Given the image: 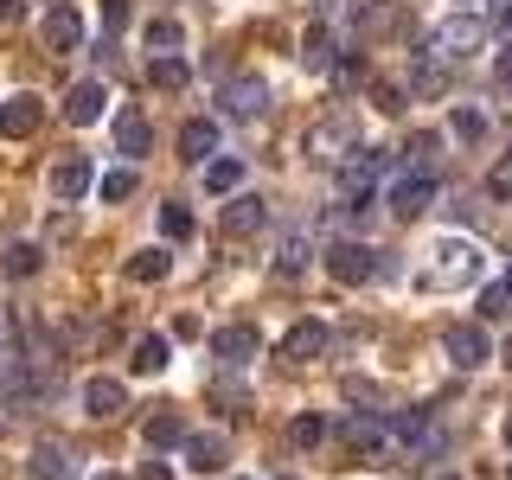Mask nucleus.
<instances>
[{"mask_svg":"<svg viewBox=\"0 0 512 480\" xmlns=\"http://www.w3.org/2000/svg\"><path fill=\"white\" fill-rule=\"evenodd\" d=\"M199 333H205V327H199L192 314H173V340H199Z\"/></svg>","mask_w":512,"mask_h":480,"instance_id":"obj_42","label":"nucleus"},{"mask_svg":"<svg viewBox=\"0 0 512 480\" xmlns=\"http://www.w3.org/2000/svg\"><path fill=\"white\" fill-rule=\"evenodd\" d=\"M141 436H148V448H180L186 442V416L180 410H154L148 423H141Z\"/></svg>","mask_w":512,"mask_h":480,"instance_id":"obj_21","label":"nucleus"},{"mask_svg":"<svg viewBox=\"0 0 512 480\" xmlns=\"http://www.w3.org/2000/svg\"><path fill=\"white\" fill-rule=\"evenodd\" d=\"M448 480H461V474H448Z\"/></svg>","mask_w":512,"mask_h":480,"instance_id":"obj_51","label":"nucleus"},{"mask_svg":"<svg viewBox=\"0 0 512 480\" xmlns=\"http://www.w3.org/2000/svg\"><path fill=\"white\" fill-rule=\"evenodd\" d=\"M167 269H173V256L167 250H135V256H128V276H135V282H160V276H167Z\"/></svg>","mask_w":512,"mask_h":480,"instance_id":"obj_27","label":"nucleus"},{"mask_svg":"<svg viewBox=\"0 0 512 480\" xmlns=\"http://www.w3.org/2000/svg\"><path fill=\"white\" fill-rule=\"evenodd\" d=\"M237 186H244V160H237V154H224V160H205V192L231 199Z\"/></svg>","mask_w":512,"mask_h":480,"instance_id":"obj_24","label":"nucleus"},{"mask_svg":"<svg viewBox=\"0 0 512 480\" xmlns=\"http://www.w3.org/2000/svg\"><path fill=\"white\" fill-rule=\"evenodd\" d=\"M90 186H96V167H90L84 154H64L58 167H52V192H58L64 205H77V199H84Z\"/></svg>","mask_w":512,"mask_h":480,"instance_id":"obj_13","label":"nucleus"},{"mask_svg":"<svg viewBox=\"0 0 512 480\" xmlns=\"http://www.w3.org/2000/svg\"><path fill=\"white\" fill-rule=\"evenodd\" d=\"M13 20H26V0H0V26H13Z\"/></svg>","mask_w":512,"mask_h":480,"instance_id":"obj_45","label":"nucleus"},{"mask_svg":"<svg viewBox=\"0 0 512 480\" xmlns=\"http://www.w3.org/2000/svg\"><path fill=\"white\" fill-rule=\"evenodd\" d=\"M359 71H365L359 58H340V64H333V77H340V84H359Z\"/></svg>","mask_w":512,"mask_h":480,"instance_id":"obj_44","label":"nucleus"},{"mask_svg":"<svg viewBox=\"0 0 512 480\" xmlns=\"http://www.w3.org/2000/svg\"><path fill=\"white\" fill-rule=\"evenodd\" d=\"M384 442H397L404 455H436V423H429V410H391Z\"/></svg>","mask_w":512,"mask_h":480,"instance_id":"obj_6","label":"nucleus"},{"mask_svg":"<svg viewBox=\"0 0 512 480\" xmlns=\"http://www.w3.org/2000/svg\"><path fill=\"white\" fill-rule=\"evenodd\" d=\"M320 263H327V276H333V282H346V288H359V282H372V276H378V256L365 250V244H352V237H333Z\"/></svg>","mask_w":512,"mask_h":480,"instance_id":"obj_4","label":"nucleus"},{"mask_svg":"<svg viewBox=\"0 0 512 480\" xmlns=\"http://www.w3.org/2000/svg\"><path fill=\"white\" fill-rule=\"evenodd\" d=\"M167 372V340L148 333V340H135V378H160Z\"/></svg>","mask_w":512,"mask_h":480,"instance_id":"obj_26","label":"nucleus"},{"mask_svg":"<svg viewBox=\"0 0 512 480\" xmlns=\"http://www.w3.org/2000/svg\"><path fill=\"white\" fill-rule=\"evenodd\" d=\"M45 45H52V52H77V45H84V13H77V7H52V13H45Z\"/></svg>","mask_w":512,"mask_h":480,"instance_id":"obj_17","label":"nucleus"},{"mask_svg":"<svg viewBox=\"0 0 512 480\" xmlns=\"http://www.w3.org/2000/svg\"><path fill=\"white\" fill-rule=\"evenodd\" d=\"M180 448H186V468L192 474H218L224 461H231V442H224V436H186Z\"/></svg>","mask_w":512,"mask_h":480,"instance_id":"obj_18","label":"nucleus"},{"mask_svg":"<svg viewBox=\"0 0 512 480\" xmlns=\"http://www.w3.org/2000/svg\"><path fill=\"white\" fill-rule=\"evenodd\" d=\"M109 116V90L96 84V77H84V84H71V96H64V122L71 128H90Z\"/></svg>","mask_w":512,"mask_h":480,"instance_id":"obj_11","label":"nucleus"},{"mask_svg":"<svg viewBox=\"0 0 512 480\" xmlns=\"http://www.w3.org/2000/svg\"><path fill=\"white\" fill-rule=\"evenodd\" d=\"M135 480H173V468H167V461H141Z\"/></svg>","mask_w":512,"mask_h":480,"instance_id":"obj_43","label":"nucleus"},{"mask_svg":"<svg viewBox=\"0 0 512 480\" xmlns=\"http://www.w3.org/2000/svg\"><path fill=\"white\" fill-rule=\"evenodd\" d=\"M32 480H77V468H71V455H64V448L58 442H39V448H32Z\"/></svg>","mask_w":512,"mask_h":480,"instance_id":"obj_22","label":"nucleus"},{"mask_svg":"<svg viewBox=\"0 0 512 480\" xmlns=\"http://www.w3.org/2000/svg\"><path fill=\"white\" fill-rule=\"evenodd\" d=\"M148 84H154V90H186V84H192V64L173 58V52H160V58L148 64Z\"/></svg>","mask_w":512,"mask_h":480,"instance_id":"obj_25","label":"nucleus"},{"mask_svg":"<svg viewBox=\"0 0 512 480\" xmlns=\"http://www.w3.org/2000/svg\"><path fill=\"white\" fill-rule=\"evenodd\" d=\"M269 109V84L263 77H231V84H224V116L231 122H256Z\"/></svg>","mask_w":512,"mask_h":480,"instance_id":"obj_10","label":"nucleus"},{"mask_svg":"<svg viewBox=\"0 0 512 480\" xmlns=\"http://www.w3.org/2000/svg\"><path fill=\"white\" fill-rule=\"evenodd\" d=\"M128 410V391L116 378H90L84 384V416H96V423H116V416Z\"/></svg>","mask_w":512,"mask_h":480,"instance_id":"obj_15","label":"nucleus"},{"mask_svg":"<svg viewBox=\"0 0 512 480\" xmlns=\"http://www.w3.org/2000/svg\"><path fill=\"white\" fill-rule=\"evenodd\" d=\"M128 26V0H103V32L116 39V32Z\"/></svg>","mask_w":512,"mask_h":480,"instance_id":"obj_38","label":"nucleus"},{"mask_svg":"<svg viewBox=\"0 0 512 480\" xmlns=\"http://www.w3.org/2000/svg\"><path fill=\"white\" fill-rule=\"evenodd\" d=\"M256 346H263V333H256L250 320H237V327H218V333H212V352H218V359H231V365L256 359Z\"/></svg>","mask_w":512,"mask_h":480,"instance_id":"obj_16","label":"nucleus"},{"mask_svg":"<svg viewBox=\"0 0 512 480\" xmlns=\"http://www.w3.org/2000/svg\"><path fill=\"white\" fill-rule=\"evenodd\" d=\"M429 199H436V173H404V180L384 186V205H391L397 218H423Z\"/></svg>","mask_w":512,"mask_h":480,"instance_id":"obj_8","label":"nucleus"},{"mask_svg":"<svg viewBox=\"0 0 512 480\" xmlns=\"http://www.w3.org/2000/svg\"><path fill=\"white\" fill-rule=\"evenodd\" d=\"M410 84L423 90V96H436V90L448 84V64H442V58H423V52H416V71H410Z\"/></svg>","mask_w":512,"mask_h":480,"instance_id":"obj_31","label":"nucleus"},{"mask_svg":"<svg viewBox=\"0 0 512 480\" xmlns=\"http://www.w3.org/2000/svg\"><path fill=\"white\" fill-rule=\"evenodd\" d=\"M96 480H122V474H96Z\"/></svg>","mask_w":512,"mask_h":480,"instance_id":"obj_49","label":"nucleus"},{"mask_svg":"<svg viewBox=\"0 0 512 480\" xmlns=\"http://www.w3.org/2000/svg\"><path fill=\"white\" fill-rule=\"evenodd\" d=\"M506 442H512V416H506Z\"/></svg>","mask_w":512,"mask_h":480,"instance_id":"obj_50","label":"nucleus"},{"mask_svg":"<svg viewBox=\"0 0 512 480\" xmlns=\"http://www.w3.org/2000/svg\"><path fill=\"white\" fill-rule=\"evenodd\" d=\"M39 122H45V96L39 90H20V96L0 103V135H7V141H32Z\"/></svg>","mask_w":512,"mask_h":480,"instance_id":"obj_7","label":"nucleus"},{"mask_svg":"<svg viewBox=\"0 0 512 480\" xmlns=\"http://www.w3.org/2000/svg\"><path fill=\"white\" fill-rule=\"evenodd\" d=\"M116 148L128 154V160H141L154 148V128H148V116H135V109H128V116L116 122Z\"/></svg>","mask_w":512,"mask_h":480,"instance_id":"obj_23","label":"nucleus"},{"mask_svg":"<svg viewBox=\"0 0 512 480\" xmlns=\"http://www.w3.org/2000/svg\"><path fill=\"white\" fill-rule=\"evenodd\" d=\"M180 154L192 160V167H205V160L218 154V122H205V116H192L186 128H180Z\"/></svg>","mask_w":512,"mask_h":480,"instance_id":"obj_20","label":"nucleus"},{"mask_svg":"<svg viewBox=\"0 0 512 480\" xmlns=\"http://www.w3.org/2000/svg\"><path fill=\"white\" fill-rule=\"evenodd\" d=\"M96 192H103V199H128V192H135V167L103 173V180H96Z\"/></svg>","mask_w":512,"mask_h":480,"instance_id":"obj_34","label":"nucleus"},{"mask_svg":"<svg viewBox=\"0 0 512 480\" xmlns=\"http://www.w3.org/2000/svg\"><path fill=\"white\" fill-rule=\"evenodd\" d=\"M506 365H512V333H506Z\"/></svg>","mask_w":512,"mask_h":480,"instance_id":"obj_47","label":"nucleus"},{"mask_svg":"<svg viewBox=\"0 0 512 480\" xmlns=\"http://www.w3.org/2000/svg\"><path fill=\"white\" fill-rule=\"evenodd\" d=\"M378 109H384V116H397V109H404V90H397V84H378Z\"/></svg>","mask_w":512,"mask_h":480,"instance_id":"obj_40","label":"nucleus"},{"mask_svg":"<svg viewBox=\"0 0 512 480\" xmlns=\"http://www.w3.org/2000/svg\"><path fill=\"white\" fill-rule=\"evenodd\" d=\"M500 288H506V295H512V263H506V282H500Z\"/></svg>","mask_w":512,"mask_h":480,"instance_id":"obj_46","label":"nucleus"},{"mask_svg":"<svg viewBox=\"0 0 512 480\" xmlns=\"http://www.w3.org/2000/svg\"><path fill=\"white\" fill-rule=\"evenodd\" d=\"M237 480H244V474H237Z\"/></svg>","mask_w":512,"mask_h":480,"instance_id":"obj_53","label":"nucleus"},{"mask_svg":"<svg viewBox=\"0 0 512 480\" xmlns=\"http://www.w3.org/2000/svg\"><path fill=\"white\" fill-rule=\"evenodd\" d=\"M480 45H487V20H474V13H455V20H436L423 39V58H474Z\"/></svg>","mask_w":512,"mask_h":480,"instance_id":"obj_3","label":"nucleus"},{"mask_svg":"<svg viewBox=\"0 0 512 480\" xmlns=\"http://www.w3.org/2000/svg\"><path fill=\"white\" fill-rule=\"evenodd\" d=\"M180 39H186V26H180V20H154V26H148V45H154V52H173Z\"/></svg>","mask_w":512,"mask_h":480,"instance_id":"obj_35","label":"nucleus"},{"mask_svg":"<svg viewBox=\"0 0 512 480\" xmlns=\"http://www.w3.org/2000/svg\"><path fill=\"white\" fill-rule=\"evenodd\" d=\"M384 173H391V154H378V148H352L340 160V205L346 212H372Z\"/></svg>","mask_w":512,"mask_h":480,"instance_id":"obj_1","label":"nucleus"},{"mask_svg":"<svg viewBox=\"0 0 512 480\" xmlns=\"http://www.w3.org/2000/svg\"><path fill=\"white\" fill-rule=\"evenodd\" d=\"M448 128H455L461 141H480V135H487V116H480V109H455V116H448Z\"/></svg>","mask_w":512,"mask_h":480,"instance_id":"obj_33","label":"nucleus"},{"mask_svg":"<svg viewBox=\"0 0 512 480\" xmlns=\"http://www.w3.org/2000/svg\"><path fill=\"white\" fill-rule=\"evenodd\" d=\"M327 340H333V333L320 327V320H295V327L282 333V359L308 365V359H320V352H327Z\"/></svg>","mask_w":512,"mask_h":480,"instance_id":"obj_14","label":"nucleus"},{"mask_svg":"<svg viewBox=\"0 0 512 480\" xmlns=\"http://www.w3.org/2000/svg\"><path fill=\"white\" fill-rule=\"evenodd\" d=\"M263 199L256 192H231V205H224V231L231 237H250V231H263Z\"/></svg>","mask_w":512,"mask_h":480,"instance_id":"obj_19","label":"nucleus"},{"mask_svg":"<svg viewBox=\"0 0 512 480\" xmlns=\"http://www.w3.org/2000/svg\"><path fill=\"white\" fill-rule=\"evenodd\" d=\"M346 397H352V404H378V384H365V378H346Z\"/></svg>","mask_w":512,"mask_h":480,"instance_id":"obj_39","label":"nucleus"},{"mask_svg":"<svg viewBox=\"0 0 512 480\" xmlns=\"http://www.w3.org/2000/svg\"><path fill=\"white\" fill-rule=\"evenodd\" d=\"M301 263H308V244H301V237H288V244L276 250V269H282V276H301Z\"/></svg>","mask_w":512,"mask_h":480,"instance_id":"obj_36","label":"nucleus"},{"mask_svg":"<svg viewBox=\"0 0 512 480\" xmlns=\"http://www.w3.org/2000/svg\"><path fill=\"white\" fill-rule=\"evenodd\" d=\"M340 448H352V455H378L384 448V416L378 410H352V416H340Z\"/></svg>","mask_w":512,"mask_h":480,"instance_id":"obj_9","label":"nucleus"},{"mask_svg":"<svg viewBox=\"0 0 512 480\" xmlns=\"http://www.w3.org/2000/svg\"><path fill=\"white\" fill-rule=\"evenodd\" d=\"M327 39H333V32H327V20H314L308 32H301V45H308L301 58H308V64H320V58H327Z\"/></svg>","mask_w":512,"mask_h":480,"instance_id":"obj_37","label":"nucleus"},{"mask_svg":"<svg viewBox=\"0 0 512 480\" xmlns=\"http://www.w3.org/2000/svg\"><path fill=\"white\" fill-rule=\"evenodd\" d=\"M442 352H448V365L474 372V365H487V333L480 327H442Z\"/></svg>","mask_w":512,"mask_h":480,"instance_id":"obj_12","label":"nucleus"},{"mask_svg":"<svg viewBox=\"0 0 512 480\" xmlns=\"http://www.w3.org/2000/svg\"><path fill=\"white\" fill-rule=\"evenodd\" d=\"M506 480H512V468H506Z\"/></svg>","mask_w":512,"mask_h":480,"instance_id":"obj_52","label":"nucleus"},{"mask_svg":"<svg viewBox=\"0 0 512 480\" xmlns=\"http://www.w3.org/2000/svg\"><path fill=\"white\" fill-rule=\"evenodd\" d=\"M506 301H512L506 288H487V295H480V314H487V320H493V314H506Z\"/></svg>","mask_w":512,"mask_h":480,"instance_id":"obj_41","label":"nucleus"},{"mask_svg":"<svg viewBox=\"0 0 512 480\" xmlns=\"http://www.w3.org/2000/svg\"><path fill=\"white\" fill-rule=\"evenodd\" d=\"M301 148H308V160H320V167H340V160L359 148V135H352L346 116H327V122L308 128V141H301Z\"/></svg>","mask_w":512,"mask_h":480,"instance_id":"obj_5","label":"nucleus"},{"mask_svg":"<svg viewBox=\"0 0 512 480\" xmlns=\"http://www.w3.org/2000/svg\"><path fill=\"white\" fill-rule=\"evenodd\" d=\"M288 436H295V448H320V442L333 436V423H327V416H320V410H301V416H295V429H288Z\"/></svg>","mask_w":512,"mask_h":480,"instance_id":"obj_28","label":"nucleus"},{"mask_svg":"<svg viewBox=\"0 0 512 480\" xmlns=\"http://www.w3.org/2000/svg\"><path fill=\"white\" fill-rule=\"evenodd\" d=\"M160 237H173V244H192V212H186L180 199L160 205Z\"/></svg>","mask_w":512,"mask_h":480,"instance_id":"obj_29","label":"nucleus"},{"mask_svg":"<svg viewBox=\"0 0 512 480\" xmlns=\"http://www.w3.org/2000/svg\"><path fill=\"white\" fill-rule=\"evenodd\" d=\"M506 167H512V135H506Z\"/></svg>","mask_w":512,"mask_h":480,"instance_id":"obj_48","label":"nucleus"},{"mask_svg":"<svg viewBox=\"0 0 512 480\" xmlns=\"http://www.w3.org/2000/svg\"><path fill=\"white\" fill-rule=\"evenodd\" d=\"M352 26H359V32H384V26H397V13L384 7V0H352Z\"/></svg>","mask_w":512,"mask_h":480,"instance_id":"obj_30","label":"nucleus"},{"mask_svg":"<svg viewBox=\"0 0 512 480\" xmlns=\"http://www.w3.org/2000/svg\"><path fill=\"white\" fill-rule=\"evenodd\" d=\"M32 269H39V244H13L0 256V276H32Z\"/></svg>","mask_w":512,"mask_h":480,"instance_id":"obj_32","label":"nucleus"},{"mask_svg":"<svg viewBox=\"0 0 512 480\" xmlns=\"http://www.w3.org/2000/svg\"><path fill=\"white\" fill-rule=\"evenodd\" d=\"M429 256H436V263H429V282L436 288H474L480 276H487V256H480L474 237H442Z\"/></svg>","mask_w":512,"mask_h":480,"instance_id":"obj_2","label":"nucleus"}]
</instances>
